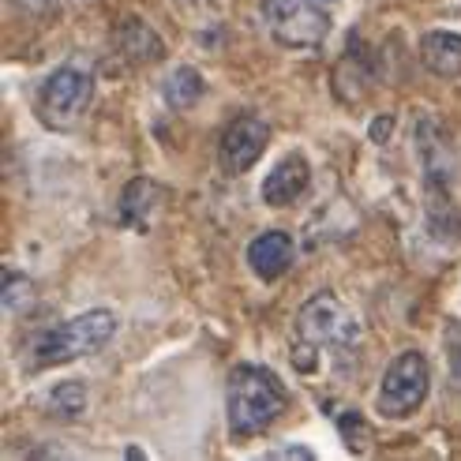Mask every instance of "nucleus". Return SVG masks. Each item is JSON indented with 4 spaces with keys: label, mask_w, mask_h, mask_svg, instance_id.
I'll list each match as a JSON object with an SVG mask.
<instances>
[{
    "label": "nucleus",
    "mask_w": 461,
    "mask_h": 461,
    "mask_svg": "<svg viewBox=\"0 0 461 461\" xmlns=\"http://www.w3.org/2000/svg\"><path fill=\"white\" fill-rule=\"evenodd\" d=\"M289 390L285 383L259 364H237L229 372V390H225V412L233 435H259L285 412Z\"/></svg>",
    "instance_id": "nucleus-1"
},
{
    "label": "nucleus",
    "mask_w": 461,
    "mask_h": 461,
    "mask_svg": "<svg viewBox=\"0 0 461 461\" xmlns=\"http://www.w3.org/2000/svg\"><path fill=\"white\" fill-rule=\"evenodd\" d=\"M113 334H117V315L113 312L105 308L83 312V315L64 319L50 334H41L34 341V360L41 367H53V364H68L79 357H95L98 349H105Z\"/></svg>",
    "instance_id": "nucleus-2"
},
{
    "label": "nucleus",
    "mask_w": 461,
    "mask_h": 461,
    "mask_svg": "<svg viewBox=\"0 0 461 461\" xmlns=\"http://www.w3.org/2000/svg\"><path fill=\"white\" fill-rule=\"evenodd\" d=\"M357 338H360V322L334 293H315L296 312V353H322V349L345 353L357 345Z\"/></svg>",
    "instance_id": "nucleus-3"
},
{
    "label": "nucleus",
    "mask_w": 461,
    "mask_h": 461,
    "mask_svg": "<svg viewBox=\"0 0 461 461\" xmlns=\"http://www.w3.org/2000/svg\"><path fill=\"white\" fill-rule=\"evenodd\" d=\"M428 386H431V367H428L424 353L405 349L390 360V367L383 372V383L375 390V409L386 420H405L424 405Z\"/></svg>",
    "instance_id": "nucleus-4"
},
{
    "label": "nucleus",
    "mask_w": 461,
    "mask_h": 461,
    "mask_svg": "<svg viewBox=\"0 0 461 461\" xmlns=\"http://www.w3.org/2000/svg\"><path fill=\"white\" fill-rule=\"evenodd\" d=\"M263 19L285 50H315L330 34V15L319 0H263Z\"/></svg>",
    "instance_id": "nucleus-5"
},
{
    "label": "nucleus",
    "mask_w": 461,
    "mask_h": 461,
    "mask_svg": "<svg viewBox=\"0 0 461 461\" xmlns=\"http://www.w3.org/2000/svg\"><path fill=\"white\" fill-rule=\"evenodd\" d=\"M90 98H95V79H90V72H83V68H76V64H64L41 83L38 113H41L45 124L68 131V128H76L83 121Z\"/></svg>",
    "instance_id": "nucleus-6"
},
{
    "label": "nucleus",
    "mask_w": 461,
    "mask_h": 461,
    "mask_svg": "<svg viewBox=\"0 0 461 461\" xmlns=\"http://www.w3.org/2000/svg\"><path fill=\"white\" fill-rule=\"evenodd\" d=\"M270 143V128L259 117H237L221 131V143H218V161L229 176H240L248 173L256 161L263 158Z\"/></svg>",
    "instance_id": "nucleus-7"
},
{
    "label": "nucleus",
    "mask_w": 461,
    "mask_h": 461,
    "mask_svg": "<svg viewBox=\"0 0 461 461\" xmlns=\"http://www.w3.org/2000/svg\"><path fill=\"white\" fill-rule=\"evenodd\" d=\"M308 184H312V166H308V158L301 150H293L285 154L278 166H274L267 176H263V203L267 206H293L296 199H301L308 192Z\"/></svg>",
    "instance_id": "nucleus-8"
},
{
    "label": "nucleus",
    "mask_w": 461,
    "mask_h": 461,
    "mask_svg": "<svg viewBox=\"0 0 461 461\" xmlns=\"http://www.w3.org/2000/svg\"><path fill=\"white\" fill-rule=\"evenodd\" d=\"M293 251H296V244L285 229H270V233H263L248 244V267L256 278L274 282L293 267Z\"/></svg>",
    "instance_id": "nucleus-9"
},
{
    "label": "nucleus",
    "mask_w": 461,
    "mask_h": 461,
    "mask_svg": "<svg viewBox=\"0 0 461 461\" xmlns=\"http://www.w3.org/2000/svg\"><path fill=\"white\" fill-rule=\"evenodd\" d=\"M420 64L435 79H457L461 76V34L454 31H431L420 41Z\"/></svg>",
    "instance_id": "nucleus-10"
},
{
    "label": "nucleus",
    "mask_w": 461,
    "mask_h": 461,
    "mask_svg": "<svg viewBox=\"0 0 461 461\" xmlns=\"http://www.w3.org/2000/svg\"><path fill=\"white\" fill-rule=\"evenodd\" d=\"M161 199H166V192H161L154 180H147V176L131 180L128 188H124V195H121V221L131 225V229H143L147 218H150V211H154Z\"/></svg>",
    "instance_id": "nucleus-11"
},
{
    "label": "nucleus",
    "mask_w": 461,
    "mask_h": 461,
    "mask_svg": "<svg viewBox=\"0 0 461 461\" xmlns=\"http://www.w3.org/2000/svg\"><path fill=\"white\" fill-rule=\"evenodd\" d=\"M206 90V79L195 72V68H173V76L166 79V86H161V98H166V105L173 109H192Z\"/></svg>",
    "instance_id": "nucleus-12"
},
{
    "label": "nucleus",
    "mask_w": 461,
    "mask_h": 461,
    "mask_svg": "<svg viewBox=\"0 0 461 461\" xmlns=\"http://www.w3.org/2000/svg\"><path fill=\"white\" fill-rule=\"evenodd\" d=\"M121 50L135 64H154V60H161V53H166L161 50V41H158V34L140 19H128V27L121 31Z\"/></svg>",
    "instance_id": "nucleus-13"
},
{
    "label": "nucleus",
    "mask_w": 461,
    "mask_h": 461,
    "mask_svg": "<svg viewBox=\"0 0 461 461\" xmlns=\"http://www.w3.org/2000/svg\"><path fill=\"white\" fill-rule=\"evenodd\" d=\"M83 409H86V386L83 383L72 379V383L53 386V394H50V417H57V420H79Z\"/></svg>",
    "instance_id": "nucleus-14"
},
{
    "label": "nucleus",
    "mask_w": 461,
    "mask_h": 461,
    "mask_svg": "<svg viewBox=\"0 0 461 461\" xmlns=\"http://www.w3.org/2000/svg\"><path fill=\"white\" fill-rule=\"evenodd\" d=\"M31 301H34L31 278H23V274H15V270H5V308L15 315L23 308H31Z\"/></svg>",
    "instance_id": "nucleus-15"
},
{
    "label": "nucleus",
    "mask_w": 461,
    "mask_h": 461,
    "mask_svg": "<svg viewBox=\"0 0 461 461\" xmlns=\"http://www.w3.org/2000/svg\"><path fill=\"white\" fill-rule=\"evenodd\" d=\"M443 345H447L450 372H454V379L461 383V322H457V319H447V327H443Z\"/></svg>",
    "instance_id": "nucleus-16"
},
{
    "label": "nucleus",
    "mask_w": 461,
    "mask_h": 461,
    "mask_svg": "<svg viewBox=\"0 0 461 461\" xmlns=\"http://www.w3.org/2000/svg\"><path fill=\"white\" fill-rule=\"evenodd\" d=\"M270 457H301V461H312L315 454L304 450V447H289V450H278V454H270Z\"/></svg>",
    "instance_id": "nucleus-17"
},
{
    "label": "nucleus",
    "mask_w": 461,
    "mask_h": 461,
    "mask_svg": "<svg viewBox=\"0 0 461 461\" xmlns=\"http://www.w3.org/2000/svg\"><path fill=\"white\" fill-rule=\"evenodd\" d=\"M15 5H23V8H45L50 0H15Z\"/></svg>",
    "instance_id": "nucleus-18"
}]
</instances>
